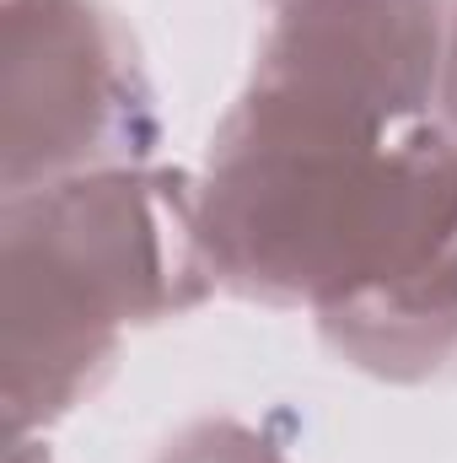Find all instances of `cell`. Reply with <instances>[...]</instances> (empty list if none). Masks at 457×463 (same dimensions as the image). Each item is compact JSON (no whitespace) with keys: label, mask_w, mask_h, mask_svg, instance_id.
I'll return each instance as SVG.
<instances>
[{"label":"cell","mask_w":457,"mask_h":463,"mask_svg":"<svg viewBox=\"0 0 457 463\" xmlns=\"http://www.w3.org/2000/svg\"><path fill=\"white\" fill-rule=\"evenodd\" d=\"M16 453H11V463H49V458H38V453H27V442H11Z\"/></svg>","instance_id":"52a82bcc"},{"label":"cell","mask_w":457,"mask_h":463,"mask_svg":"<svg viewBox=\"0 0 457 463\" xmlns=\"http://www.w3.org/2000/svg\"><path fill=\"white\" fill-rule=\"evenodd\" d=\"M457 0H264L247 103L291 118L404 129L447 103Z\"/></svg>","instance_id":"277c9868"},{"label":"cell","mask_w":457,"mask_h":463,"mask_svg":"<svg viewBox=\"0 0 457 463\" xmlns=\"http://www.w3.org/2000/svg\"><path fill=\"white\" fill-rule=\"evenodd\" d=\"M162 140L156 87L108 0H5L0 22V184L145 167Z\"/></svg>","instance_id":"3957f363"},{"label":"cell","mask_w":457,"mask_h":463,"mask_svg":"<svg viewBox=\"0 0 457 463\" xmlns=\"http://www.w3.org/2000/svg\"><path fill=\"white\" fill-rule=\"evenodd\" d=\"M156 463H291V458L258 426H247L237 415H205V420H189L156 453Z\"/></svg>","instance_id":"5b68a950"},{"label":"cell","mask_w":457,"mask_h":463,"mask_svg":"<svg viewBox=\"0 0 457 463\" xmlns=\"http://www.w3.org/2000/svg\"><path fill=\"white\" fill-rule=\"evenodd\" d=\"M221 286L200 178L103 167L0 205L5 291V415L11 442L65 420L118 361L129 329L178 318Z\"/></svg>","instance_id":"7a4b0ae2"},{"label":"cell","mask_w":457,"mask_h":463,"mask_svg":"<svg viewBox=\"0 0 457 463\" xmlns=\"http://www.w3.org/2000/svg\"><path fill=\"white\" fill-rule=\"evenodd\" d=\"M447 118L457 124V11H452V65H447Z\"/></svg>","instance_id":"8992f818"},{"label":"cell","mask_w":457,"mask_h":463,"mask_svg":"<svg viewBox=\"0 0 457 463\" xmlns=\"http://www.w3.org/2000/svg\"><path fill=\"white\" fill-rule=\"evenodd\" d=\"M210 264L247 302L307 307L350 366H457V124L350 129L237 98L200 173Z\"/></svg>","instance_id":"6da1fadb"}]
</instances>
